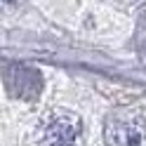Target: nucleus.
I'll return each instance as SVG.
<instances>
[{
	"label": "nucleus",
	"instance_id": "f257e3e1",
	"mask_svg": "<svg viewBox=\"0 0 146 146\" xmlns=\"http://www.w3.org/2000/svg\"><path fill=\"white\" fill-rule=\"evenodd\" d=\"M108 146H146V120L137 111H115L104 123Z\"/></svg>",
	"mask_w": 146,
	"mask_h": 146
},
{
	"label": "nucleus",
	"instance_id": "f03ea898",
	"mask_svg": "<svg viewBox=\"0 0 146 146\" xmlns=\"http://www.w3.org/2000/svg\"><path fill=\"white\" fill-rule=\"evenodd\" d=\"M78 137H80V120L71 113H59L45 127L42 146H76Z\"/></svg>",
	"mask_w": 146,
	"mask_h": 146
}]
</instances>
